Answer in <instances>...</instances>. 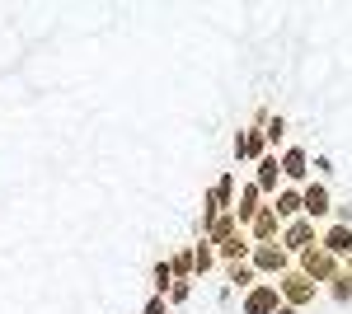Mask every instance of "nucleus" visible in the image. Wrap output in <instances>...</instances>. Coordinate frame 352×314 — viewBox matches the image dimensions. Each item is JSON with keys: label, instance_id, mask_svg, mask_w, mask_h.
I'll use <instances>...</instances> for the list:
<instances>
[{"label": "nucleus", "instance_id": "19", "mask_svg": "<svg viewBox=\"0 0 352 314\" xmlns=\"http://www.w3.org/2000/svg\"><path fill=\"white\" fill-rule=\"evenodd\" d=\"M324 295L333 300V305H352V272L348 267H343L333 282H324Z\"/></svg>", "mask_w": 352, "mask_h": 314}, {"label": "nucleus", "instance_id": "16", "mask_svg": "<svg viewBox=\"0 0 352 314\" xmlns=\"http://www.w3.org/2000/svg\"><path fill=\"white\" fill-rule=\"evenodd\" d=\"M212 267H221V258H217V244H212V239L202 235L197 244H192V272H197V282H202V277H207Z\"/></svg>", "mask_w": 352, "mask_h": 314}, {"label": "nucleus", "instance_id": "10", "mask_svg": "<svg viewBox=\"0 0 352 314\" xmlns=\"http://www.w3.org/2000/svg\"><path fill=\"white\" fill-rule=\"evenodd\" d=\"M320 244H324L338 262H348L352 258V221H329L324 230H320Z\"/></svg>", "mask_w": 352, "mask_h": 314}, {"label": "nucleus", "instance_id": "8", "mask_svg": "<svg viewBox=\"0 0 352 314\" xmlns=\"http://www.w3.org/2000/svg\"><path fill=\"white\" fill-rule=\"evenodd\" d=\"M282 295H277V282H254V287L240 295V310L244 314H277Z\"/></svg>", "mask_w": 352, "mask_h": 314}, {"label": "nucleus", "instance_id": "15", "mask_svg": "<svg viewBox=\"0 0 352 314\" xmlns=\"http://www.w3.org/2000/svg\"><path fill=\"white\" fill-rule=\"evenodd\" d=\"M272 211H277V216H282V225H287V221H296V216H305V211H300V188H282V192H277V197H272L268 202Z\"/></svg>", "mask_w": 352, "mask_h": 314}, {"label": "nucleus", "instance_id": "21", "mask_svg": "<svg viewBox=\"0 0 352 314\" xmlns=\"http://www.w3.org/2000/svg\"><path fill=\"white\" fill-rule=\"evenodd\" d=\"M174 305H169V295H146V305H141V314H169Z\"/></svg>", "mask_w": 352, "mask_h": 314}, {"label": "nucleus", "instance_id": "7", "mask_svg": "<svg viewBox=\"0 0 352 314\" xmlns=\"http://www.w3.org/2000/svg\"><path fill=\"white\" fill-rule=\"evenodd\" d=\"M277 244L296 258V254H305L310 244H320V225H315L310 216H296V221H287V225H282V239H277Z\"/></svg>", "mask_w": 352, "mask_h": 314}, {"label": "nucleus", "instance_id": "2", "mask_svg": "<svg viewBox=\"0 0 352 314\" xmlns=\"http://www.w3.org/2000/svg\"><path fill=\"white\" fill-rule=\"evenodd\" d=\"M263 113H268V108H258L254 122L235 131V159H240V164H258L263 155H272L268 150V131H263Z\"/></svg>", "mask_w": 352, "mask_h": 314}, {"label": "nucleus", "instance_id": "5", "mask_svg": "<svg viewBox=\"0 0 352 314\" xmlns=\"http://www.w3.org/2000/svg\"><path fill=\"white\" fill-rule=\"evenodd\" d=\"M277 295H282V305H296V310H305V305H315V295H324V291L315 287L300 267H292V272H282L277 277Z\"/></svg>", "mask_w": 352, "mask_h": 314}, {"label": "nucleus", "instance_id": "23", "mask_svg": "<svg viewBox=\"0 0 352 314\" xmlns=\"http://www.w3.org/2000/svg\"><path fill=\"white\" fill-rule=\"evenodd\" d=\"M277 314H305V310H296V305H277Z\"/></svg>", "mask_w": 352, "mask_h": 314}, {"label": "nucleus", "instance_id": "18", "mask_svg": "<svg viewBox=\"0 0 352 314\" xmlns=\"http://www.w3.org/2000/svg\"><path fill=\"white\" fill-rule=\"evenodd\" d=\"M174 267H169V258H160V262H151V295H169L174 291Z\"/></svg>", "mask_w": 352, "mask_h": 314}, {"label": "nucleus", "instance_id": "12", "mask_svg": "<svg viewBox=\"0 0 352 314\" xmlns=\"http://www.w3.org/2000/svg\"><path fill=\"white\" fill-rule=\"evenodd\" d=\"M263 207H268V197L258 192V183H254V179H249V183H240V197H235V221H240L244 230L254 225V216H258Z\"/></svg>", "mask_w": 352, "mask_h": 314}, {"label": "nucleus", "instance_id": "3", "mask_svg": "<svg viewBox=\"0 0 352 314\" xmlns=\"http://www.w3.org/2000/svg\"><path fill=\"white\" fill-rule=\"evenodd\" d=\"M296 267H300V272H305V277H310V282H315L320 291H324V282H333V277L343 272V262L333 258L324 244H310L305 254H296Z\"/></svg>", "mask_w": 352, "mask_h": 314}, {"label": "nucleus", "instance_id": "22", "mask_svg": "<svg viewBox=\"0 0 352 314\" xmlns=\"http://www.w3.org/2000/svg\"><path fill=\"white\" fill-rule=\"evenodd\" d=\"M192 295V282H174V291H169V305H184Z\"/></svg>", "mask_w": 352, "mask_h": 314}, {"label": "nucleus", "instance_id": "11", "mask_svg": "<svg viewBox=\"0 0 352 314\" xmlns=\"http://www.w3.org/2000/svg\"><path fill=\"white\" fill-rule=\"evenodd\" d=\"M254 183H258V192L272 202V197L287 188V179H282V159H277V155H263L258 164H254Z\"/></svg>", "mask_w": 352, "mask_h": 314}, {"label": "nucleus", "instance_id": "4", "mask_svg": "<svg viewBox=\"0 0 352 314\" xmlns=\"http://www.w3.org/2000/svg\"><path fill=\"white\" fill-rule=\"evenodd\" d=\"M249 262H254V272H258L263 282H277L282 272H292V267H296V258H292L282 244H254Z\"/></svg>", "mask_w": 352, "mask_h": 314}, {"label": "nucleus", "instance_id": "13", "mask_svg": "<svg viewBox=\"0 0 352 314\" xmlns=\"http://www.w3.org/2000/svg\"><path fill=\"white\" fill-rule=\"evenodd\" d=\"M249 239H254V244H277V239H282V216L272 207H263L254 216V225H249Z\"/></svg>", "mask_w": 352, "mask_h": 314}, {"label": "nucleus", "instance_id": "24", "mask_svg": "<svg viewBox=\"0 0 352 314\" xmlns=\"http://www.w3.org/2000/svg\"><path fill=\"white\" fill-rule=\"evenodd\" d=\"M343 267H348V272H352V258H348V262H343Z\"/></svg>", "mask_w": 352, "mask_h": 314}, {"label": "nucleus", "instance_id": "20", "mask_svg": "<svg viewBox=\"0 0 352 314\" xmlns=\"http://www.w3.org/2000/svg\"><path fill=\"white\" fill-rule=\"evenodd\" d=\"M169 267H174V277H179V282H197V272H192V249L169 254Z\"/></svg>", "mask_w": 352, "mask_h": 314}, {"label": "nucleus", "instance_id": "6", "mask_svg": "<svg viewBox=\"0 0 352 314\" xmlns=\"http://www.w3.org/2000/svg\"><path fill=\"white\" fill-rule=\"evenodd\" d=\"M300 211H305V216H310L320 230H324L329 221H333V192H329L324 179H315V183L300 188Z\"/></svg>", "mask_w": 352, "mask_h": 314}, {"label": "nucleus", "instance_id": "1", "mask_svg": "<svg viewBox=\"0 0 352 314\" xmlns=\"http://www.w3.org/2000/svg\"><path fill=\"white\" fill-rule=\"evenodd\" d=\"M235 197H240V179H235V169H221L217 183L202 188V230H207L217 216L235 211Z\"/></svg>", "mask_w": 352, "mask_h": 314}, {"label": "nucleus", "instance_id": "14", "mask_svg": "<svg viewBox=\"0 0 352 314\" xmlns=\"http://www.w3.org/2000/svg\"><path fill=\"white\" fill-rule=\"evenodd\" d=\"M263 131H268V150L272 155H282V150H287V146H292V122H287V117H282V113H263Z\"/></svg>", "mask_w": 352, "mask_h": 314}, {"label": "nucleus", "instance_id": "9", "mask_svg": "<svg viewBox=\"0 0 352 314\" xmlns=\"http://www.w3.org/2000/svg\"><path fill=\"white\" fill-rule=\"evenodd\" d=\"M277 159H282V179H287L292 188L310 183V150H305V146H287Z\"/></svg>", "mask_w": 352, "mask_h": 314}, {"label": "nucleus", "instance_id": "17", "mask_svg": "<svg viewBox=\"0 0 352 314\" xmlns=\"http://www.w3.org/2000/svg\"><path fill=\"white\" fill-rule=\"evenodd\" d=\"M221 272H226V282H230V287H240V295L254 287V282H263V277L254 272V262H249V258H244V262H226Z\"/></svg>", "mask_w": 352, "mask_h": 314}]
</instances>
